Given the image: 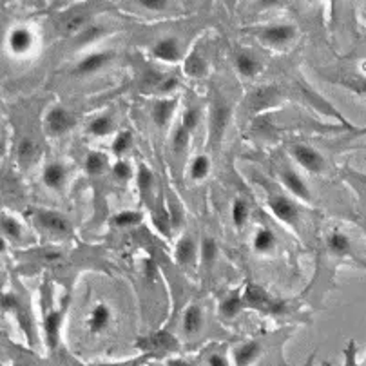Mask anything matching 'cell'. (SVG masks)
<instances>
[{
  "label": "cell",
  "instance_id": "5",
  "mask_svg": "<svg viewBox=\"0 0 366 366\" xmlns=\"http://www.w3.org/2000/svg\"><path fill=\"white\" fill-rule=\"evenodd\" d=\"M266 205L272 211V214L281 221L287 223L290 227H296L299 221V209L296 205L294 200H290L289 196H285L281 193H269L266 196Z\"/></svg>",
  "mask_w": 366,
  "mask_h": 366
},
{
  "label": "cell",
  "instance_id": "25",
  "mask_svg": "<svg viewBox=\"0 0 366 366\" xmlns=\"http://www.w3.org/2000/svg\"><path fill=\"white\" fill-rule=\"evenodd\" d=\"M83 167H86V173L89 174V176H102V174L111 169L109 156L100 151H91L86 156Z\"/></svg>",
  "mask_w": 366,
  "mask_h": 366
},
{
  "label": "cell",
  "instance_id": "30",
  "mask_svg": "<svg viewBox=\"0 0 366 366\" xmlns=\"http://www.w3.org/2000/svg\"><path fill=\"white\" fill-rule=\"evenodd\" d=\"M143 221L142 212L138 211H120L111 218V225L115 229H134Z\"/></svg>",
  "mask_w": 366,
  "mask_h": 366
},
{
  "label": "cell",
  "instance_id": "26",
  "mask_svg": "<svg viewBox=\"0 0 366 366\" xmlns=\"http://www.w3.org/2000/svg\"><path fill=\"white\" fill-rule=\"evenodd\" d=\"M218 254H220V248H218V243H216L214 238L211 236H203L202 241H200V263L205 269H212L218 261Z\"/></svg>",
  "mask_w": 366,
  "mask_h": 366
},
{
  "label": "cell",
  "instance_id": "37",
  "mask_svg": "<svg viewBox=\"0 0 366 366\" xmlns=\"http://www.w3.org/2000/svg\"><path fill=\"white\" fill-rule=\"evenodd\" d=\"M17 154H19V160L22 161V164H29V161H33L37 158L38 145L33 142L31 138H24L22 142L19 143V151H17Z\"/></svg>",
  "mask_w": 366,
  "mask_h": 366
},
{
  "label": "cell",
  "instance_id": "42",
  "mask_svg": "<svg viewBox=\"0 0 366 366\" xmlns=\"http://www.w3.org/2000/svg\"><path fill=\"white\" fill-rule=\"evenodd\" d=\"M165 366H194V365L191 361H187V359H183V357H173V359L167 361V365Z\"/></svg>",
  "mask_w": 366,
  "mask_h": 366
},
{
  "label": "cell",
  "instance_id": "45",
  "mask_svg": "<svg viewBox=\"0 0 366 366\" xmlns=\"http://www.w3.org/2000/svg\"><path fill=\"white\" fill-rule=\"evenodd\" d=\"M6 248H8V239H6L4 236H2V234H0V256H2V254H4Z\"/></svg>",
  "mask_w": 366,
  "mask_h": 366
},
{
  "label": "cell",
  "instance_id": "35",
  "mask_svg": "<svg viewBox=\"0 0 366 366\" xmlns=\"http://www.w3.org/2000/svg\"><path fill=\"white\" fill-rule=\"evenodd\" d=\"M109 170L116 182H129V180H133L134 176L133 165L129 164L127 160H124V158H116V161L111 165Z\"/></svg>",
  "mask_w": 366,
  "mask_h": 366
},
{
  "label": "cell",
  "instance_id": "41",
  "mask_svg": "<svg viewBox=\"0 0 366 366\" xmlns=\"http://www.w3.org/2000/svg\"><path fill=\"white\" fill-rule=\"evenodd\" d=\"M207 366H230L229 357L221 352H214L207 357Z\"/></svg>",
  "mask_w": 366,
  "mask_h": 366
},
{
  "label": "cell",
  "instance_id": "28",
  "mask_svg": "<svg viewBox=\"0 0 366 366\" xmlns=\"http://www.w3.org/2000/svg\"><path fill=\"white\" fill-rule=\"evenodd\" d=\"M230 218L236 229H245V225L250 220V205L245 198H236L230 207Z\"/></svg>",
  "mask_w": 366,
  "mask_h": 366
},
{
  "label": "cell",
  "instance_id": "15",
  "mask_svg": "<svg viewBox=\"0 0 366 366\" xmlns=\"http://www.w3.org/2000/svg\"><path fill=\"white\" fill-rule=\"evenodd\" d=\"M152 56L164 64H178L182 60V47L174 37H164L158 40L151 49Z\"/></svg>",
  "mask_w": 366,
  "mask_h": 366
},
{
  "label": "cell",
  "instance_id": "16",
  "mask_svg": "<svg viewBox=\"0 0 366 366\" xmlns=\"http://www.w3.org/2000/svg\"><path fill=\"white\" fill-rule=\"evenodd\" d=\"M113 323V310L107 307L106 303H98L95 307L91 308L89 312V316H87V330L91 332V334H104L107 328Z\"/></svg>",
  "mask_w": 366,
  "mask_h": 366
},
{
  "label": "cell",
  "instance_id": "6",
  "mask_svg": "<svg viewBox=\"0 0 366 366\" xmlns=\"http://www.w3.org/2000/svg\"><path fill=\"white\" fill-rule=\"evenodd\" d=\"M290 154L296 160V164L299 167H303L307 173L321 174L325 170L326 161L323 158V154L317 149H314V147L307 145V143H296V145H292Z\"/></svg>",
  "mask_w": 366,
  "mask_h": 366
},
{
  "label": "cell",
  "instance_id": "8",
  "mask_svg": "<svg viewBox=\"0 0 366 366\" xmlns=\"http://www.w3.org/2000/svg\"><path fill=\"white\" fill-rule=\"evenodd\" d=\"M115 58V53L113 51H95V53H89V55L83 56L77 65H74L73 73L77 77H91V74H97L100 71L107 67V65L113 62Z\"/></svg>",
  "mask_w": 366,
  "mask_h": 366
},
{
  "label": "cell",
  "instance_id": "18",
  "mask_svg": "<svg viewBox=\"0 0 366 366\" xmlns=\"http://www.w3.org/2000/svg\"><path fill=\"white\" fill-rule=\"evenodd\" d=\"M65 308L60 310H51L44 319V334H46V341L49 348L55 350L60 343V334H62V325H64Z\"/></svg>",
  "mask_w": 366,
  "mask_h": 366
},
{
  "label": "cell",
  "instance_id": "19",
  "mask_svg": "<svg viewBox=\"0 0 366 366\" xmlns=\"http://www.w3.org/2000/svg\"><path fill=\"white\" fill-rule=\"evenodd\" d=\"M243 289L230 290L220 303V308H218V314L223 321H232L239 316V312L243 310Z\"/></svg>",
  "mask_w": 366,
  "mask_h": 366
},
{
  "label": "cell",
  "instance_id": "23",
  "mask_svg": "<svg viewBox=\"0 0 366 366\" xmlns=\"http://www.w3.org/2000/svg\"><path fill=\"white\" fill-rule=\"evenodd\" d=\"M276 245H278V238H276L274 230L266 229V227H260L252 238V248L257 254H270L274 252Z\"/></svg>",
  "mask_w": 366,
  "mask_h": 366
},
{
  "label": "cell",
  "instance_id": "49",
  "mask_svg": "<svg viewBox=\"0 0 366 366\" xmlns=\"http://www.w3.org/2000/svg\"><path fill=\"white\" fill-rule=\"evenodd\" d=\"M312 363H314V356H310V359H308L307 365H305V366H312Z\"/></svg>",
  "mask_w": 366,
  "mask_h": 366
},
{
  "label": "cell",
  "instance_id": "47",
  "mask_svg": "<svg viewBox=\"0 0 366 366\" xmlns=\"http://www.w3.org/2000/svg\"><path fill=\"white\" fill-rule=\"evenodd\" d=\"M93 366H124V363H100V365H93Z\"/></svg>",
  "mask_w": 366,
  "mask_h": 366
},
{
  "label": "cell",
  "instance_id": "38",
  "mask_svg": "<svg viewBox=\"0 0 366 366\" xmlns=\"http://www.w3.org/2000/svg\"><path fill=\"white\" fill-rule=\"evenodd\" d=\"M178 87H180L178 78L176 77H164L161 78V82L158 83V87L154 89V93L158 95V97H173Z\"/></svg>",
  "mask_w": 366,
  "mask_h": 366
},
{
  "label": "cell",
  "instance_id": "12",
  "mask_svg": "<svg viewBox=\"0 0 366 366\" xmlns=\"http://www.w3.org/2000/svg\"><path fill=\"white\" fill-rule=\"evenodd\" d=\"M203 326H205V314H203V308L200 307L198 303L189 305L182 316V330L183 334H185V337H198V335L202 334Z\"/></svg>",
  "mask_w": 366,
  "mask_h": 366
},
{
  "label": "cell",
  "instance_id": "33",
  "mask_svg": "<svg viewBox=\"0 0 366 366\" xmlns=\"http://www.w3.org/2000/svg\"><path fill=\"white\" fill-rule=\"evenodd\" d=\"M191 136H193V134L189 133L187 129L183 127L182 124H180L178 127L174 129L173 140H170V147H173V152H174V154H176V156H182L183 152L187 151L189 142H191Z\"/></svg>",
  "mask_w": 366,
  "mask_h": 366
},
{
  "label": "cell",
  "instance_id": "40",
  "mask_svg": "<svg viewBox=\"0 0 366 366\" xmlns=\"http://www.w3.org/2000/svg\"><path fill=\"white\" fill-rule=\"evenodd\" d=\"M138 2L151 11H164L169 6V0H138Z\"/></svg>",
  "mask_w": 366,
  "mask_h": 366
},
{
  "label": "cell",
  "instance_id": "29",
  "mask_svg": "<svg viewBox=\"0 0 366 366\" xmlns=\"http://www.w3.org/2000/svg\"><path fill=\"white\" fill-rule=\"evenodd\" d=\"M211 158L207 154H198L194 156L191 165H189V176L193 182H203V180L211 174Z\"/></svg>",
  "mask_w": 366,
  "mask_h": 366
},
{
  "label": "cell",
  "instance_id": "34",
  "mask_svg": "<svg viewBox=\"0 0 366 366\" xmlns=\"http://www.w3.org/2000/svg\"><path fill=\"white\" fill-rule=\"evenodd\" d=\"M131 147H133V133L125 129V131H120L115 136V140L111 143V152H113L116 158H122Z\"/></svg>",
  "mask_w": 366,
  "mask_h": 366
},
{
  "label": "cell",
  "instance_id": "3",
  "mask_svg": "<svg viewBox=\"0 0 366 366\" xmlns=\"http://www.w3.org/2000/svg\"><path fill=\"white\" fill-rule=\"evenodd\" d=\"M243 307L257 310L261 314H269V312L270 314H278L281 305L265 289H261L260 285L248 283L243 289Z\"/></svg>",
  "mask_w": 366,
  "mask_h": 366
},
{
  "label": "cell",
  "instance_id": "7",
  "mask_svg": "<svg viewBox=\"0 0 366 366\" xmlns=\"http://www.w3.org/2000/svg\"><path fill=\"white\" fill-rule=\"evenodd\" d=\"M138 347L142 348L143 352H161V353H176L180 352L178 339L174 337L170 332L160 330L156 334L147 335L143 339H138Z\"/></svg>",
  "mask_w": 366,
  "mask_h": 366
},
{
  "label": "cell",
  "instance_id": "32",
  "mask_svg": "<svg viewBox=\"0 0 366 366\" xmlns=\"http://www.w3.org/2000/svg\"><path fill=\"white\" fill-rule=\"evenodd\" d=\"M152 223H154L156 230L165 236V238H169L170 232H173V221H170V214L169 209L161 203L160 209L152 214Z\"/></svg>",
  "mask_w": 366,
  "mask_h": 366
},
{
  "label": "cell",
  "instance_id": "31",
  "mask_svg": "<svg viewBox=\"0 0 366 366\" xmlns=\"http://www.w3.org/2000/svg\"><path fill=\"white\" fill-rule=\"evenodd\" d=\"M154 183H156L154 173H152L145 164L140 165L136 173V185H138V191H140V194H142L143 198L151 196L152 189H154Z\"/></svg>",
  "mask_w": 366,
  "mask_h": 366
},
{
  "label": "cell",
  "instance_id": "24",
  "mask_svg": "<svg viewBox=\"0 0 366 366\" xmlns=\"http://www.w3.org/2000/svg\"><path fill=\"white\" fill-rule=\"evenodd\" d=\"M326 248H328L330 254H334V256L337 257L350 256V254H352V241H350V238H348L347 234L334 230V232L326 238Z\"/></svg>",
  "mask_w": 366,
  "mask_h": 366
},
{
  "label": "cell",
  "instance_id": "50",
  "mask_svg": "<svg viewBox=\"0 0 366 366\" xmlns=\"http://www.w3.org/2000/svg\"><path fill=\"white\" fill-rule=\"evenodd\" d=\"M0 353H2V352H0Z\"/></svg>",
  "mask_w": 366,
  "mask_h": 366
},
{
  "label": "cell",
  "instance_id": "2",
  "mask_svg": "<svg viewBox=\"0 0 366 366\" xmlns=\"http://www.w3.org/2000/svg\"><path fill=\"white\" fill-rule=\"evenodd\" d=\"M33 221L37 227H40V230H44L49 236H55V238H65L73 232L71 221L62 212L53 211V209H42V207L35 209L33 211Z\"/></svg>",
  "mask_w": 366,
  "mask_h": 366
},
{
  "label": "cell",
  "instance_id": "9",
  "mask_svg": "<svg viewBox=\"0 0 366 366\" xmlns=\"http://www.w3.org/2000/svg\"><path fill=\"white\" fill-rule=\"evenodd\" d=\"M296 35H298V29L294 28L292 24H276V26L261 29L260 40L269 47H285L296 38Z\"/></svg>",
  "mask_w": 366,
  "mask_h": 366
},
{
  "label": "cell",
  "instance_id": "1",
  "mask_svg": "<svg viewBox=\"0 0 366 366\" xmlns=\"http://www.w3.org/2000/svg\"><path fill=\"white\" fill-rule=\"evenodd\" d=\"M230 106L221 97H216L209 106V143L220 145L230 124Z\"/></svg>",
  "mask_w": 366,
  "mask_h": 366
},
{
  "label": "cell",
  "instance_id": "39",
  "mask_svg": "<svg viewBox=\"0 0 366 366\" xmlns=\"http://www.w3.org/2000/svg\"><path fill=\"white\" fill-rule=\"evenodd\" d=\"M198 124H200V109L198 107H187V111L183 113L182 125L187 129L189 133L193 134L196 131Z\"/></svg>",
  "mask_w": 366,
  "mask_h": 366
},
{
  "label": "cell",
  "instance_id": "20",
  "mask_svg": "<svg viewBox=\"0 0 366 366\" xmlns=\"http://www.w3.org/2000/svg\"><path fill=\"white\" fill-rule=\"evenodd\" d=\"M234 67L238 71V74L245 80H252L263 71L260 60L256 56L248 53V51H239L238 55L234 56Z\"/></svg>",
  "mask_w": 366,
  "mask_h": 366
},
{
  "label": "cell",
  "instance_id": "21",
  "mask_svg": "<svg viewBox=\"0 0 366 366\" xmlns=\"http://www.w3.org/2000/svg\"><path fill=\"white\" fill-rule=\"evenodd\" d=\"M33 42L35 37L28 28H15L8 35V49L13 55H26L33 49Z\"/></svg>",
  "mask_w": 366,
  "mask_h": 366
},
{
  "label": "cell",
  "instance_id": "13",
  "mask_svg": "<svg viewBox=\"0 0 366 366\" xmlns=\"http://www.w3.org/2000/svg\"><path fill=\"white\" fill-rule=\"evenodd\" d=\"M280 180L285 185V189H287V191H289L294 198H298V200H301V202H307V203L312 202L310 189H308L305 180H303L301 176L296 173V170L287 167V169H283L280 173Z\"/></svg>",
  "mask_w": 366,
  "mask_h": 366
},
{
  "label": "cell",
  "instance_id": "43",
  "mask_svg": "<svg viewBox=\"0 0 366 366\" xmlns=\"http://www.w3.org/2000/svg\"><path fill=\"white\" fill-rule=\"evenodd\" d=\"M348 86L352 87L353 91L361 93L366 97V80H357V82H348Z\"/></svg>",
  "mask_w": 366,
  "mask_h": 366
},
{
  "label": "cell",
  "instance_id": "11",
  "mask_svg": "<svg viewBox=\"0 0 366 366\" xmlns=\"http://www.w3.org/2000/svg\"><path fill=\"white\" fill-rule=\"evenodd\" d=\"M69 180V167L64 161H51L42 170V183L46 185L49 191L62 193L67 185Z\"/></svg>",
  "mask_w": 366,
  "mask_h": 366
},
{
  "label": "cell",
  "instance_id": "4",
  "mask_svg": "<svg viewBox=\"0 0 366 366\" xmlns=\"http://www.w3.org/2000/svg\"><path fill=\"white\" fill-rule=\"evenodd\" d=\"M74 124H77V120H74L73 113L62 106H53L44 116V131L51 138L64 136L74 127Z\"/></svg>",
  "mask_w": 366,
  "mask_h": 366
},
{
  "label": "cell",
  "instance_id": "46",
  "mask_svg": "<svg viewBox=\"0 0 366 366\" xmlns=\"http://www.w3.org/2000/svg\"><path fill=\"white\" fill-rule=\"evenodd\" d=\"M4 154H6V143H4V140L0 138V161L4 160Z\"/></svg>",
  "mask_w": 366,
  "mask_h": 366
},
{
  "label": "cell",
  "instance_id": "10",
  "mask_svg": "<svg viewBox=\"0 0 366 366\" xmlns=\"http://www.w3.org/2000/svg\"><path fill=\"white\" fill-rule=\"evenodd\" d=\"M178 109V98L174 97H160L152 102L151 106V120L156 127L164 131L169 127L170 120H173L174 113Z\"/></svg>",
  "mask_w": 366,
  "mask_h": 366
},
{
  "label": "cell",
  "instance_id": "44",
  "mask_svg": "<svg viewBox=\"0 0 366 366\" xmlns=\"http://www.w3.org/2000/svg\"><path fill=\"white\" fill-rule=\"evenodd\" d=\"M285 0H260L261 8H278V6L283 4Z\"/></svg>",
  "mask_w": 366,
  "mask_h": 366
},
{
  "label": "cell",
  "instance_id": "27",
  "mask_svg": "<svg viewBox=\"0 0 366 366\" xmlns=\"http://www.w3.org/2000/svg\"><path fill=\"white\" fill-rule=\"evenodd\" d=\"M0 234L8 241H20L24 236V227L15 216L0 214Z\"/></svg>",
  "mask_w": 366,
  "mask_h": 366
},
{
  "label": "cell",
  "instance_id": "17",
  "mask_svg": "<svg viewBox=\"0 0 366 366\" xmlns=\"http://www.w3.org/2000/svg\"><path fill=\"white\" fill-rule=\"evenodd\" d=\"M261 343L257 341H245V343L238 344V347L232 350V359L234 366H252L261 357Z\"/></svg>",
  "mask_w": 366,
  "mask_h": 366
},
{
  "label": "cell",
  "instance_id": "22",
  "mask_svg": "<svg viewBox=\"0 0 366 366\" xmlns=\"http://www.w3.org/2000/svg\"><path fill=\"white\" fill-rule=\"evenodd\" d=\"M115 129H116L115 118L111 115H107V113L106 115L95 116V118L89 120V124H87V133L95 138L111 136V134L115 133Z\"/></svg>",
  "mask_w": 366,
  "mask_h": 366
},
{
  "label": "cell",
  "instance_id": "36",
  "mask_svg": "<svg viewBox=\"0 0 366 366\" xmlns=\"http://www.w3.org/2000/svg\"><path fill=\"white\" fill-rule=\"evenodd\" d=\"M185 73L191 78H203L207 74V62L198 53H194L185 60Z\"/></svg>",
  "mask_w": 366,
  "mask_h": 366
},
{
  "label": "cell",
  "instance_id": "14",
  "mask_svg": "<svg viewBox=\"0 0 366 366\" xmlns=\"http://www.w3.org/2000/svg\"><path fill=\"white\" fill-rule=\"evenodd\" d=\"M198 252H200V245H198L196 239L191 234H183L176 241V247H174V260L180 266L194 265L198 260Z\"/></svg>",
  "mask_w": 366,
  "mask_h": 366
},
{
  "label": "cell",
  "instance_id": "48",
  "mask_svg": "<svg viewBox=\"0 0 366 366\" xmlns=\"http://www.w3.org/2000/svg\"><path fill=\"white\" fill-rule=\"evenodd\" d=\"M124 366H142V365H140L138 361H127V363H124Z\"/></svg>",
  "mask_w": 366,
  "mask_h": 366
}]
</instances>
